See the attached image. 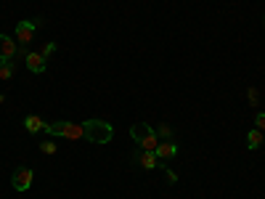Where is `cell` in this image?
Returning a JSON list of instances; mask_svg holds the SVG:
<instances>
[{"label": "cell", "mask_w": 265, "mask_h": 199, "mask_svg": "<svg viewBox=\"0 0 265 199\" xmlns=\"http://www.w3.org/2000/svg\"><path fill=\"white\" fill-rule=\"evenodd\" d=\"M43 133H48V136H56V138H72V141H80L85 138V130H82V122H45Z\"/></svg>", "instance_id": "cell-1"}, {"label": "cell", "mask_w": 265, "mask_h": 199, "mask_svg": "<svg viewBox=\"0 0 265 199\" xmlns=\"http://www.w3.org/2000/svg\"><path fill=\"white\" fill-rule=\"evenodd\" d=\"M82 130H85V138H88L90 144H109L111 136H114V128L103 120H85Z\"/></svg>", "instance_id": "cell-2"}, {"label": "cell", "mask_w": 265, "mask_h": 199, "mask_svg": "<svg viewBox=\"0 0 265 199\" xmlns=\"http://www.w3.org/2000/svg\"><path fill=\"white\" fill-rule=\"evenodd\" d=\"M130 138L138 144V149H146V151H154L157 144H159V138H157L154 128L146 125V122H132V128H130Z\"/></svg>", "instance_id": "cell-3"}, {"label": "cell", "mask_w": 265, "mask_h": 199, "mask_svg": "<svg viewBox=\"0 0 265 199\" xmlns=\"http://www.w3.org/2000/svg\"><path fill=\"white\" fill-rule=\"evenodd\" d=\"M43 24V19H30V22H19L16 24V43H32L35 40V32H37V27Z\"/></svg>", "instance_id": "cell-4"}, {"label": "cell", "mask_w": 265, "mask_h": 199, "mask_svg": "<svg viewBox=\"0 0 265 199\" xmlns=\"http://www.w3.org/2000/svg\"><path fill=\"white\" fill-rule=\"evenodd\" d=\"M32 181H35V173H32V167H19V170H14L11 186L16 188V191H27V188L32 186Z\"/></svg>", "instance_id": "cell-5"}, {"label": "cell", "mask_w": 265, "mask_h": 199, "mask_svg": "<svg viewBox=\"0 0 265 199\" xmlns=\"http://www.w3.org/2000/svg\"><path fill=\"white\" fill-rule=\"evenodd\" d=\"M132 159L144 167V170H154V167H165V162H159V157L154 151H146V149H136L132 151Z\"/></svg>", "instance_id": "cell-6"}, {"label": "cell", "mask_w": 265, "mask_h": 199, "mask_svg": "<svg viewBox=\"0 0 265 199\" xmlns=\"http://www.w3.org/2000/svg\"><path fill=\"white\" fill-rule=\"evenodd\" d=\"M24 64H27V69L35 72V74H43L45 72V66H48V59H43V53L40 51H30L24 56Z\"/></svg>", "instance_id": "cell-7"}, {"label": "cell", "mask_w": 265, "mask_h": 199, "mask_svg": "<svg viewBox=\"0 0 265 199\" xmlns=\"http://www.w3.org/2000/svg\"><path fill=\"white\" fill-rule=\"evenodd\" d=\"M154 154L159 157V162H170V159L178 154V144H175V141H159L157 149H154Z\"/></svg>", "instance_id": "cell-8"}, {"label": "cell", "mask_w": 265, "mask_h": 199, "mask_svg": "<svg viewBox=\"0 0 265 199\" xmlns=\"http://www.w3.org/2000/svg\"><path fill=\"white\" fill-rule=\"evenodd\" d=\"M16 53H19L16 40H14V37H8V35L0 32V61H3V59H14Z\"/></svg>", "instance_id": "cell-9"}, {"label": "cell", "mask_w": 265, "mask_h": 199, "mask_svg": "<svg viewBox=\"0 0 265 199\" xmlns=\"http://www.w3.org/2000/svg\"><path fill=\"white\" fill-rule=\"evenodd\" d=\"M24 128H27V133H32V136H35V133H40L45 128V122L37 117V115H27L24 117Z\"/></svg>", "instance_id": "cell-10"}, {"label": "cell", "mask_w": 265, "mask_h": 199, "mask_svg": "<svg viewBox=\"0 0 265 199\" xmlns=\"http://www.w3.org/2000/svg\"><path fill=\"white\" fill-rule=\"evenodd\" d=\"M14 69H16V61L14 59H3L0 61V80H11Z\"/></svg>", "instance_id": "cell-11"}, {"label": "cell", "mask_w": 265, "mask_h": 199, "mask_svg": "<svg viewBox=\"0 0 265 199\" xmlns=\"http://www.w3.org/2000/svg\"><path fill=\"white\" fill-rule=\"evenodd\" d=\"M260 144H262V130H257V128H254V130H249L247 133V149H260Z\"/></svg>", "instance_id": "cell-12"}, {"label": "cell", "mask_w": 265, "mask_h": 199, "mask_svg": "<svg viewBox=\"0 0 265 199\" xmlns=\"http://www.w3.org/2000/svg\"><path fill=\"white\" fill-rule=\"evenodd\" d=\"M40 151H43V154H56V151H59V146H56L53 141H43V144H40Z\"/></svg>", "instance_id": "cell-13"}, {"label": "cell", "mask_w": 265, "mask_h": 199, "mask_svg": "<svg viewBox=\"0 0 265 199\" xmlns=\"http://www.w3.org/2000/svg\"><path fill=\"white\" fill-rule=\"evenodd\" d=\"M157 138L173 141V133H170V128H167V125H159V128H157Z\"/></svg>", "instance_id": "cell-14"}, {"label": "cell", "mask_w": 265, "mask_h": 199, "mask_svg": "<svg viewBox=\"0 0 265 199\" xmlns=\"http://www.w3.org/2000/svg\"><path fill=\"white\" fill-rule=\"evenodd\" d=\"M40 53H43V59H48V56H53V53H56V43H45L43 48H40Z\"/></svg>", "instance_id": "cell-15"}, {"label": "cell", "mask_w": 265, "mask_h": 199, "mask_svg": "<svg viewBox=\"0 0 265 199\" xmlns=\"http://www.w3.org/2000/svg\"><path fill=\"white\" fill-rule=\"evenodd\" d=\"M247 96H249V104H252V107H257V104H260V93H257V88H249V90H247Z\"/></svg>", "instance_id": "cell-16"}, {"label": "cell", "mask_w": 265, "mask_h": 199, "mask_svg": "<svg viewBox=\"0 0 265 199\" xmlns=\"http://www.w3.org/2000/svg\"><path fill=\"white\" fill-rule=\"evenodd\" d=\"M254 125H257V130H265V112H257V117H254Z\"/></svg>", "instance_id": "cell-17"}, {"label": "cell", "mask_w": 265, "mask_h": 199, "mask_svg": "<svg viewBox=\"0 0 265 199\" xmlns=\"http://www.w3.org/2000/svg\"><path fill=\"white\" fill-rule=\"evenodd\" d=\"M167 181H170V183H175V181H178V175L173 173V170H167Z\"/></svg>", "instance_id": "cell-18"}, {"label": "cell", "mask_w": 265, "mask_h": 199, "mask_svg": "<svg viewBox=\"0 0 265 199\" xmlns=\"http://www.w3.org/2000/svg\"><path fill=\"white\" fill-rule=\"evenodd\" d=\"M3 101H6V96H3V93H0V104H3Z\"/></svg>", "instance_id": "cell-19"}]
</instances>
